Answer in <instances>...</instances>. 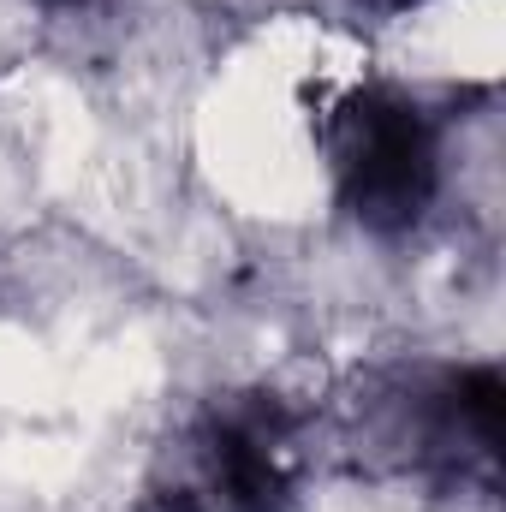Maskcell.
Listing matches in <instances>:
<instances>
[{"label":"cell","instance_id":"obj_1","mask_svg":"<svg viewBox=\"0 0 506 512\" xmlns=\"http://www.w3.org/2000/svg\"><path fill=\"white\" fill-rule=\"evenodd\" d=\"M328 167L340 209L376 233H411L441 191V137L417 96L393 84H364L328 114Z\"/></svg>","mask_w":506,"mask_h":512},{"label":"cell","instance_id":"obj_2","mask_svg":"<svg viewBox=\"0 0 506 512\" xmlns=\"http://www.w3.org/2000/svg\"><path fill=\"white\" fill-rule=\"evenodd\" d=\"M298 483V423L274 393L215 399L173 471V489L155 495L161 512H286Z\"/></svg>","mask_w":506,"mask_h":512},{"label":"cell","instance_id":"obj_3","mask_svg":"<svg viewBox=\"0 0 506 512\" xmlns=\"http://www.w3.org/2000/svg\"><path fill=\"white\" fill-rule=\"evenodd\" d=\"M364 12H411V6H429V0H352Z\"/></svg>","mask_w":506,"mask_h":512},{"label":"cell","instance_id":"obj_4","mask_svg":"<svg viewBox=\"0 0 506 512\" xmlns=\"http://www.w3.org/2000/svg\"><path fill=\"white\" fill-rule=\"evenodd\" d=\"M54 6H78V0H54Z\"/></svg>","mask_w":506,"mask_h":512}]
</instances>
